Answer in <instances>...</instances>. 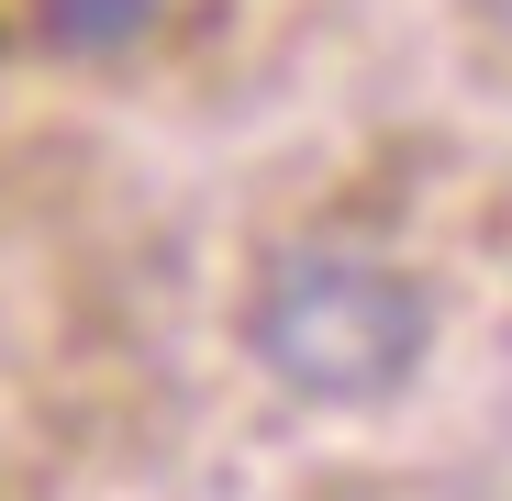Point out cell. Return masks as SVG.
Returning <instances> with one entry per match:
<instances>
[{"label": "cell", "mask_w": 512, "mask_h": 501, "mask_svg": "<svg viewBox=\"0 0 512 501\" xmlns=\"http://www.w3.org/2000/svg\"><path fill=\"white\" fill-rule=\"evenodd\" d=\"M245 357L312 412H390L435 357V290L346 234L268 245L245 279Z\"/></svg>", "instance_id": "1"}]
</instances>
